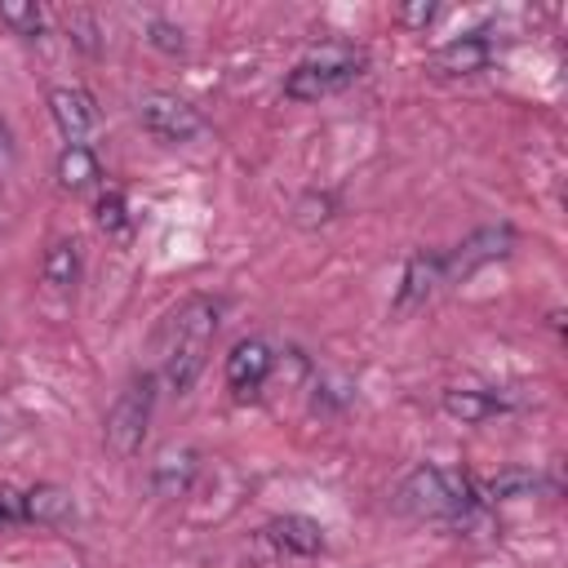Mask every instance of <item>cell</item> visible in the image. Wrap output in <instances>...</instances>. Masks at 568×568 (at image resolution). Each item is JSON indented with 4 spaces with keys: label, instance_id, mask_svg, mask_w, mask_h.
Segmentation results:
<instances>
[{
    "label": "cell",
    "instance_id": "3957f363",
    "mask_svg": "<svg viewBox=\"0 0 568 568\" xmlns=\"http://www.w3.org/2000/svg\"><path fill=\"white\" fill-rule=\"evenodd\" d=\"M364 75V53L351 44H320L306 58H297L284 75V98L288 102H320L342 89H351Z\"/></svg>",
    "mask_w": 568,
    "mask_h": 568
},
{
    "label": "cell",
    "instance_id": "7c38bea8",
    "mask_svg": "<svg viewBox=\"0 0 568 568\" xmlns=\"http://www.w3.org/2000/svg\"><path fill=\"white\" fill-rule=\"evenodd\" d=\"M439 408L453 417V422H466V426H479L488 417H501L510 413V399L501 390H488V386H448L439 395Z\"/></svg>",
    "mask_w": 568,
    "mask_h": 568
},
{
    "label": "cell",
    "instance_id": "30bf717a",
    "mask_svg": "<svg viewBox=\"0 0 568 568\" xmlns=\"http://www.w3.org/2000/svg\"><path fill=\"white\" fill-rule=\"evenodd\" d=\"M49 115L67 142H84L98 129V102L80 84H53L49 89Z\"/></svg>",
    "mask_w": 568,
    "mask_h": 568
},
{
    "label": "cell",
    "instance_id": "603a6c76",
    "mask_svg": "<svg viewBox=\"0 0 568 568\" xmlns=\"http://www.w3.org/2000/svg\"><path fill=\"white\" fill-rule=\"evenodd\" d=\"M4 524H22V493L9 484H0V528Z\"/></svg>",
    "mask_w": 568,
    "mask_h": 568
},
{
    "label": "cell",
    "instance_id": "44dd1931",
    "mask_svg": "<svg viewBox=\"0 0 568 568\" xmlns=\"http://www.w3.org/2000/svg\"><path fill=\"white\" fill-rule=\"evenodd\" d=\"M146 44H155L160 53H182L186 49V31L169 18H151L146 22Z\"/></svg>",
    "mask_w": 568,
    "mask_h": 568
},
{
    "label": "cell",
    "instance_id": "ba28073f",
    "mask_svg": "<svg viewBox=\"0 0 568 568\" xmlns=\"http://www.w3.org/2000/svg\"><path fill=\"white\" fill-rule=\"evenodd\" d=\"M271 373H275V351L262 337H240L231 346V355H226V373L222 377H226V390L235 399H253L266 386Z\"/></svg>",
    "mask_w": 568,
    "mask_h": 568
},
{
    "label": "cell",
    "instance_id": "5bb4252c",
    "mask_svg": "<svg viewBox=\"0 0 568 568\" xmlns=\"http://www.w3.org/2000/svg\"><path fill=\"white\" fill-rule=\"evenodd\" d=\"M75 519V497L62 484H36L22 493V524H44V528H62Z\"/></svg>",
    "mask_w": 568,
    "mask_h": 568
},
{
    "label": "cell",
    "instance_id": "8992f818",
    "mask_svg": "<svg viewBox=\"0 0 568 568\" xmlns=\"http://www.w3.org/2000/svg\"><path fill=\"white\" fill-rule=\"evenodd\" d=\"M510 248H515V226H506V222L479 226V231H470L466 240H457L453 248H444V280H448V284H466L475 271H484V266L510 257Z\"/></svg>",
    "mask_w": 568,
    "mask_h": 568
},
{
    "label": "cell",
    "instance_id": "9a60e30c",
    "mask_svg": "<svg viewBox=\"0 0 568 568\" xmlns=\"http://www.w3.org/2000/svg\"><path fill=\"white\" fill-rule=\"evenodd\" d=\"M80 244L75 240H53L49 248H44V262H40V275H44V288L49 293H58V297H71L75 293V284H80Z\"/></svg>",
    "mask_w": 568,
    "mask_h": 568
},
{
    "label": "cell",
    "instance_id": "9c48e42d",
    "mask_svg": "<svg viewBox=\"0 0 568 568\" xmlns=\"http://www.w3.org/2000/svg\"><path fill=\"white\" fill-rule=\"evenodd\" d=\"M493 58H497L493 31H466V36H453L448 44H439V49L430 53V71H435V75H475V71H484Z\"/></svg>",
    "mask_w": 568,
    "mask_h": 568
},
{
    "label": "cell",
    "instance_id": "7402d4cb",
    "mask_svg": "<svg viewBox=\"0 0 568 568\" xmlns=\"http://www.w3.org/2000/svg\"><path fill=\"white\" fill-rule=\"evenodd\" d=\"M435 13H439V4H426V0H417V4H404L395 18H399L404 27H417V31H426V27L435 22Z\"/></svg>",
    "mask_w": 568,
    "mask_h": 568
},
{
    "label": "cell",
    "instance_id": "5b68a950",
    "mask_svg": "<svg viewBox=\"0 0 568 568\" xmlns=\"http://www.w3.org/2000/svg\"><path fill=\"white\" fill-rule=\"evenodd\" d=\"M138 124L155 138V142H195L209 120L195 102H186L182 93H169V89H151L138 98Z\"/></svg>",
    "mask_w": 568,
    "mask_h": 568
},
{
    "label": "cell",
    "instance_id": "52a82bcc",
    "mask_svg": "<svg viewBox=\"0 0 568 568\" xmlns=\"http://www.w3.org/2000/svg\"><path fill=\"white\" fill-rule=\"evenodd\" d=\"M444 284H448V280H444V253H439V248H417V253L404 262V271H399L390 311H395V315H413V311H422Z\"/></svg>",
    "mask_w": 568,
    "mask_h": 568
},
{
    "label": "cell",
    "instance_id": "6da1fadb",
    "mask_svg": "<svg viewBox=\"0 0 568 568\" xmlns=\"http://www.w3.org/2000/svg\"><path fill=\"white\" fill-rule=\"evenodd\" d=\"M217 324H222V297L213 293L182 297L155 328V382H164L173 395H186L209 364Z\"/></svg>",
    "mask_w": 568,
    "mask_h": 568
},
{
    "label": "cell",
    "instance_id": "e0dca14e",
    "mask_svg": "<svg viewBox=\"0 0 568 568\" xmlns=\"http://www.w3.org/2000/svg\"><path fill=\"white\" fill-rule=\"evenodd\" d=\"M53 173H58V182H62L67 191H89V186H98V178H102V160H98L84 142H67V146L58 151V160H53Z\"/></svg>",
    "mask_w": 568,
    "mask_h": 568
},
{
    "label": "cell",
    "instance_id": "7a4b0ae2",
    "mask_svg": "<svg viewBox=\"0 0 568 568\" xmlns=\"http://www.w3.org/2000/svg\"><path fill=\"white\" fill-rule=\"evenodd\" d=\"M395 506L413 519H430V524H466L479 510L475 484L453 470V466H417L399 479L395 488Z\"/></svg>",
    "mask_w": 568,
    "mask_h": 568
},
{
    "label": "cell",
    "instance_id": "d6986e66",
    "mask_svg": "<svg viewBox=\"0 0 568 568\" xmlns=\"http://www.w3.org/2000/svg\"><path fill=\"white\" fill-rule=\"evenodd\" d=\"M93 222L106 231V235H129V226H133V217H129V200H124V191H102L98 195V204H93Z\"/></svg>",
    "mask_w": 568,
    "mask_h": 568
},
{
    "label": "cell",
    "instance_id": "2e32d148",
    "mask_svg": "<svg viewBox=\"0 0 568 568\" xmlns=\"http://www.w3.org/2000/svg\"><path fill=\"white\" fill-rule=\"evenodd\" d=\"M493 501H519V497H541V493H555V479L546 470H532V466H506L488 479L484 488Z\"/></svg>",
    "mask_w": 568,
    "mask_h": 568
},
{
    "label": "cell",
    "instance_id": "4fadbf2b",
    "mask_svg": "<svg viewBox=\"0 0 568 568\" xmlns=\"http://www.w3.org/2000/svg\"><path fill=\"white\" fill-rule=\"evenodd\" d=\"M195 470H200V453H195L191 444H169V448L151 462V488H155L160 497H186Z\"/></svg>",
    "mask_w": 568,
    "mask_h": 568
},
{
    "label": "cell",
    "instance_id": "277c9868",
    "mask_svg": "<svg viewBox=\"0 0 568 568\" xmlns=\"http://www.w3.org/2000/svg\"><path fill=\"white\" fill-rule=\"evenodd\" d=\"M151 413H155V373H138L124 382V390L111 399L106 417H102V439L115 457H133L146 439V426H151Z\"/></svg>",
    "mask_w": 568,
    "mask_h": 568
},
{
    "label": "cell",
    "instance_id": "cb8c5ba5",
    "mask_svg": "<svg viewBox=\"0 0 568 568\" xmlns=\"http://www.w3.org/2000/svg\"><path fill=\"white\" fill-rule=\"evenodd\" d=\"M13 164V133H9V124L0 120V169H9Z\"/></svg>",
    "mask_w": 568,
    "mask_h": 568
},
{
    "label": "cell",
    "instance_id": "8fae6325",
    "mask_svg": "<svg viewBox=\"0 0 568 568\" xmlns=\"http://www.w3.org/2000/svg\"><path fill=\"white\" fill-rule=\"evenodd\" d=\"M262 537L280 550V555H297V559H311V555H324V528L311 519V515H275Z\"/></svg>",
    "mask_w": 568,
    "mask_h": 568
},
{
    "label": "cell",
    "instance_id": "ffe728a7",
    "mask_svg": "<svg viewBox=\"0 0 568 568\" xmlns=\"http://www.w3.org/2000/svg\"><path fill=\"white\" fill-rule=\"evenodd\" d=\"M62 27H67L71 44H80L84 53H102V31H98V18L89 9H67L62 13Z\"/></svg>",
    "mask_w": 568,
    "mask_h": 568
},
{
    "label": "cell",
    "instance_id": "ac0fdd59",
    "mask_svg": "<svg viewBox=\"0 0 568 568\" xmlns=\"http://www.w3.org/2000/svg\"><path fill=\"white\" fill-rule=\"evenodd\" d=\"M0 22L13 31V36H27V40H36L40 31H44V9L36 4V0H0Z\"/></svg>",
    "mask_w": 568,
    "mask_h": 568
}]
</instances>
